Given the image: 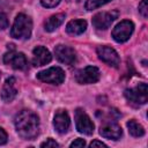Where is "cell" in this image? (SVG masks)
<instances>
[{
    "mask_svg": "<svg viewBox=\"0 0 148 148\" xmlns=\"http://www.w3.org/2000/svg\"><path fill=\"white\" fill-rule=\"evenodd\" d=\"M60 1L61 0H40V3L45 8H53V7L58 6Z\"/></svg>",
    "mask_w": 148,
    "mask_h": 148,
    "instance_id": "21",
    "label": "cell"
},
{
    "mask_svg": "<svg viewBox=\"0 0 148 148\" xmlns=\"http://www.w3.org/2000/svg\"><path fill=\"white\" fill-rule=\"evenodd\" d=\"M110 1L111 0H87L84 7H86L87 10H94V9L101 7V6H103V5H105Z\"/></svg>",
    "mask_w": 148,
    "mask_h": 148,
    "instance_id": "19",
    "label": "cell"
},
{
    "mask_svg": "<svg viewBox=\"0 0 148 148\" xmlns=\"http://www.w3.org/2000/svg\"><path fill=\"white\" fill-rule=\"evenodd\" d=\"M99 134L110 140H118L123 135V130L118 124L108 121L99 127Z\"/></svg>",
    "mask_w": 148,
    "mask_h": 148,
    "instance_id": "13",
    "label": "cell"
},
{
    "mask_svg": "<svg viewBox=\"0 0 148 148\" xmlns=\"http://www.w3.org/2000/svg\"><path fill=\"white\" fill-rule=\"evenodd\" d=\"M17 134L25 140L35 139L39 133V119L36 113L30 110L20 111L14 120Z\"/></svg>",
    "mask_w": 148,
    "mask_h": 148,
    "instance_id": "1",
    "label": "cell"
},
{
    "mask_svg": "<svg viewBox=\"0 0 148 148\" xmlns=\"http://www.w3.org/2000/svg\"><path fill=\"white\" fill-rule=\"evenodd\" d=\"M89 146H90V147H106V145H105L104 142L98 141V140H94V141H91Z\"/></svg>",
    "mask_w": 148,
    "mask_h": 148,
    "instance_id": "26",
    "label": "cell"
},
{
    "mask_svg": "<svg viewBox=\"0 0 148 148\" xmlns=\"http://www.w3.org/2000/svg\"><path fill=\"white\" fill-rule=\"evenodd\" d=\"M139 13L146 18L148 16V6H147V0H142L139 3Z\"/></svg>",
    "mask_w": 148,
    "mask_h": 148,
    "instance_id": "20",
    "label": "cell"
},
{
    "mask_svg": "<svg viewBox=\"0 0 148 148\" xmlns=\"http://www.w3.org/2000/svg\"><path fill=\"white\" fill-rule=\"evenodd\" d=\"M118 15L119 13L117 10L98 13L92 17V25L98 30H105L113 23V21L118 17Z\"/></svg>",
    "mask_w": 148,
    "mask_h": 148,
    "instance_id": "8",
    "label": "cell"
},
{
    "mask_svg": "<svg viewBox=\"0 0 148 148\" xmlns=\"http://www.w3.org/2000/svg\"><path fill=\"white\" fill-rule=\"evenodd\" d=\"M97 56L98 58L105 62L106 65L109 66H112V67H118L119 64H120V58H119V54L117 53V51L110 46H98L97 50Z\"/></svg>",
    "mask_w": 148,
    "mask_h": 148,
    "instance_id": "9",
    "label": "cell"
},
{
    "mask_svg": "<svg viewBox=\"0 0 148 148\" xmlns=\"http://www.w3.org/2000/svg\"><path fill=\"white\" fill-rule=\"evenodd\" d=\"M69 146H71V147H75V148H76V147H84V146H86V141H84L83 139H80V138H79V139L74 140Z\"/></svg>",
    "mask_w": 148,
    "mask_h": 148,
    "instance_id": "24",
    "label": "cell"
},
{
    "mask_svg": "<svg viewBox=\"0 0 148 148\" xmlns=\"http://www.w3.org/2000/svg\"><path fill=\"white\" fill-rule=\"evenodd\" d=\"M127 128H128V132L132 136H135V138H140V136H143L145 135V128L141 124H139L136 120L134 119H131L130 121H127Z\"/></svg>",
    "mask_w": 148,
    "mask_h": 148,
    "instance_id": "18",
    "label": "cell"
},
{
    "mask_svg": "<svg viewBox=\"0 0 148 148\" xmlns=\"http://www.w3.org/2000/svg\"><path fill=\"white\" fill-rule=\"evenodd\" d=\"M31 31H32L31 18L23 13L18 14L15 17V21L10 29L12 37H14L16 39H28L31 36Z\"/></svg>",
    "mask_w": 148,
    "mask_h": 148,
    "instance_id": "2",
    "label": "cell"
},
{
    "mask_svg": "<svg viewBox=\"0 0 148 148\" xmlns=\"http://www.w3.org/2000/svg\"><path fill=\"white\" fill-rule=\"evenodd\" d=\"M40 147H59V145H58V142H56L53 139H51V138H49L46 141H44V142H42L40 143Z\"/></svg>",
    "mask_w": 148,
    "mask_h": 148,
    "instance_id": "23",
    "label": "cell"
},
{
    "mask_svg": "<svg viewBox=\"0 0 148 148\" xmlns=\"http://www.w3.org/2000/svg\"><path fill=\"white\" fill-rule=\"evenodd\" d=\"M16 95H17V89L15 87V79L13 76L8 77L2 86V89L0 91V97L3 102L9 103L16 97Z\"/></svg>",
    "mask_w": 148,
    "mask_h": 148,
    "instance_id": "14",
    "label": "cell"
},
{
    "mask_svg": "<svg viewBox=\"0 0 148 148\" xmlns=\"http://www.w3.org/2000/svg\"><path fill=\"white\" fill-rule=\"evenodd\" d=\"M7 139H8V135H7L6 131L0 127V145H5L7 142Z\"/></svg>",
    "mask_w": 148,
    "mask_h": 148,
    "instance_id": "25",
    "label": "cell"
},
{
    "mask_svg": "<svg viewBox=\"0 0 148 148\" xmlns=\"http://www.w3.org/2000/svg\"><path fill=\"white\" fill-rule=\"evenodd\" d=\"M124 95L131 104L142 105V104H146L148 101V87L145 82H142L135 86L134 88L126 89Z\"/></svg>",
    "mask_w": 148,
    "mask_h": 148,
    "instance_id": "3",
    "label": "cell"
},
{
    "mask_svg": "<svg viewBox=\"0 0 148 148\" xmlns=\"http://www.w3.org/2000/svg\"><path fill=\"white\" fill-rule=\"evenodd\" d=\"M134 31V24L130 20H124L119 22L112 30V38L117 43H125L130 39Z\"/></svg>",
    "mask_w": 148,
    "mask_h": 148,
    "instance_id": "5",
    "label": "cell"
},
{
    "mask_svg": "<svg viewBox=\"0 0 148 148\" xmlns=\"http://www.w3.org/2000/svg\"><path fill=\"white\" fill-rule=\"evenodd\" d=\"M3 62L6 65H10L14 69H24L28 65L25 56L22 52H16L14 47L3 56Z\"/></svg>",
    "mask_w": 148,
    "mask_h": 148,
    "instance_id": "11",
    "label": "cell"
},
{
    "mask_svg": "<svg viewBox=\"0 0 148 148\" xmlns=\"http://www.w3.org/2000/svg\"><path fill=\"white\" fill-rule=\"evenodd\" d=\"M36 77L39 81L50 84H61L65 81V72L60 67H50L45 71L37 73Z\"/></svg>",
    "mask_w": 148,
    "mask_h": 148,
    "instance_id": "4",
    "label": "cell"
},
{
    "mask_svg": "<svg viewBox=\"0 0 148 148\" xmlns=\"http://www.w3.org/2000/svg\"><path fill=\"white\" fill-rule=\"evenodd\" d=\"M54 54L56 58L66 65H73L76 60V52L73 47L68 46V45H62L59 44L54 47Z\"/></svg>",
    "mask_w": 148,
    "mask_h": 148,
    "instance_id": "10",
    "label": "cell"
},
{
    "mask_svg": "<svg viewBox=\"0 0 148 148\" xmlns=\"http://www.w3.org/2000/svg\"><path fill=\"white\" fill-rule=\"evenodd\" d=\"M87 29V21L86 20H73L69 21L66 25V31L69 35H81Z\"/></svg>",
    "mask_w": 148,
    "mask_h": 148,
    "instance_id": "16",
    "label": "cell"
},
{
    "mask_svg": "<svg viewBox=\"0 0 148 148\" xmlns=\"http://www.w3.org/2000/svg\"><path fill=\"white\" fill-rule=\"evenodd\" d=\"M6 28H8V18L7 15L5 13H0V29L5 30Z\"/></svg>",
    "mask_w": 148,
    "mask_h": 148,
    "instance_id": "22",
    "label": "cell"
},
{
    "mask_svg": "<svg viewBox=\"0 0 148 148\" xmlns=\"http://www.w3.org/2000/svg\"><path fill=\"white\" fill-rule=\"evenodd\" d=\"M53 126L59 134H65L68 132L71 126V119L66 110H58L56 112L53 119Z\"/></svg>",
    "mask_w": 148,
    "mask_h": 148,
    "instance_id": "12",
    "label": "cell"
},
{
    "mask_svg": "<svg viewBox=\"0 0 148 148\" xmlns=\"http://www.w3.org/2000/svg\"><path fill=\"white\" fill-rule=\"evenodd\" d=\"M99 77H101V72L95 66H87L83 69H80L75 75V80L80 84L95 83L99 80Z\"/></svg>",
    "mask_w": 148,
    "mask_h": 148,
    "instance_id": "7",
    "label": "cell"
},
{
    "mask_svg": "<svg viewBox=\"0 0 148 148\" xmlns=\"http://www.w3.org/2000/svg\"><path fill=\"white\" fill-rule=\"evenodd\" d=\"M32 64L34 66H44L52 60L50 51L44 46H36L32 50Z\"/></svg>",
    "mask_w": 148,
    "mask_h": 148,
    "instance_id": "15",
    "label": "cell"
},
{
    "mask_svg": "<svg viewBox=\"0 0 148 148\" xmlns=\"http://www.w3.org/2000/svg\"><path fill=\"white\" fill-rule=\"evenodd\" d=\"M65 17H66V15L64 13H60V14H56V15L50 16L45 21V23H44V29L46 31H49V32L54 31L57 28H59L62 24V22L65 21Z\"/></svg>",
    "mask_w": 148,
    "mask_h": 148,
    "instance_id": "17",
    "label": "cell"
},
{
    "mask_svg": "<svg viewBox=\"0 0 148 148\" xmlns=\"http://www.w3.org/2000/svg\"><path fill=\"white\" fill-rule=\"evenodd\" d=\"M75 126L77 132L84 135H91L95 128V125L91 121L90 117L84 112L83 109H80V108L75 110Z\"/></svg>",
    "mask_w": 148,
    "mask_h": 148,
    "instance_id": "6",
    "label": "cell"
}]
</instances>
